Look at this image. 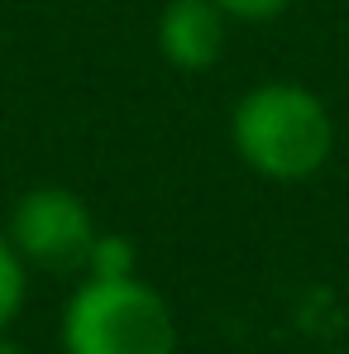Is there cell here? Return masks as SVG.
Segmentation results:
<instances>
[{
	"mask_svg": "<svg viewBox=\"0 0 349 354\" xmlns=\"http://www.w3.org/2000/svg\"><path fill=\"white\" fill-rule=\"evenodd\" d=\"M5 235L15 239L29 273L77 278V273H86V254L101 235V225L82 192H72L62 182H39L15 196Z\"/></svg>",
	"mask_w": 349,
	"mask_h": 354,
	"instance_id": "3957f363",
	"label": "cell"
},
{
	"mask_svg": "<svg viewBox=\"0 0 349 354\" xmlns=\"http://www.w3.org/2000/svg\"><path fill=\"white\" fill-rule=\"evenodd\" d=\"M230 19L211 0H163L153 19V48L173 72H211L230 48Z\"/></svg>",
	"mask_w": 349,
	"mask_h": 354,
	"instance_id": "277c9868",
	"label": "cell"
},
{
	"mask_svg": "<svg viewBox=\"0 0 349 354\" xmlns=\"http://www.w3.org/2000/svg\"><path fill=\"white\" fill-rule=\"evenodd\" d=\"M0 354H24V345H19L10 330H0Z\"/></svg>",
	"mask_w": 349,
	"mask_h": 354,
	"instance_id": "ba28073f",
	"label": "cell"
},
{
	"mask_svg": "<svg viewBox=\"0 0 349 354\" xmlns=\"http://www.w3.org/2000/svg\"><path fill=\"white\" fill-rule=\"evenodd\" d=\"M29 278H34L29 263L19 259L15 239L5 235V225H0V330H10L19 321V311L29 301Z\"/></svg>",
	"mask_w": 349,
	"mask_h": 354,
	"instance_id": "5b68a950",
	"label": "cell"
},
{
	"mask_svg": "<svg viewBox=\"0 0 349 354\" xmlns=\"http://www.w3.org/2000/svg\"><path fill=\"white\" fill-rule=\"evenodd\" d=\"M230 24H273V19H283L296 0H211Z\"/></svg>",
	"mask_w": 349,
	"mask_h": 354,
	"instance_id": "52a82bcc",
	"label": "cell"
},
{
	"mask_svg": "<svg viewBox=\"0 0 349 354\" xmlns=\"http://www.w3.org/2000/svg\"><path fill=\"white\" fill-rule=\"evenodd\" d=\"M335 115L321 91L296 77L254 82L230 106V149L234 158L263 182H311L335 158Z\"/></svg>",
	"mask_w": 349,
	"mask_h": 354,
	"instance_id": "6da1fadb",
	"label": "cell"
},
{
	"mask_svg": "<svg viewBox=\"0 0 349 354\" xmlns=\"http://www.w3.org/2000/svg\"><path fill=\"white\" fill-rule=\"evenodd\" d=\"M58 345L62 354H177V316L139 273L82 278L62 301Z\"/></svg>",
	"mask_w": 349,
	"mask_h": 354,
	"instance_id": "7a4b0ae2",
	"label": "cell"
},
{
	"mask_svg": "<svg viewBox=\"0 0 349 354\" xmlns=\"http://www.w3.org/2000/svg\"><path fill=\"white\" fill-rule=\"evenodd\" d=\"M129 273H139V244L120 230H101L91 254H86L82 278H129Z\"/></svg>",
	"mask_w": 349,
	"mask_h": 354,
	"instance_id": "8992f818",
	"label": "cell"
}]
</instances>
